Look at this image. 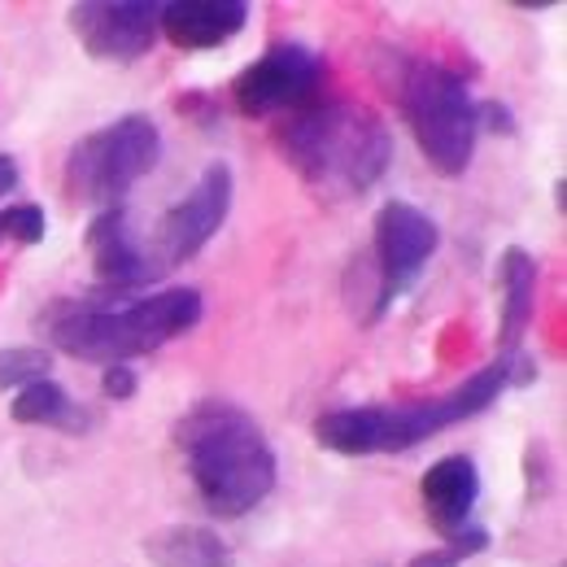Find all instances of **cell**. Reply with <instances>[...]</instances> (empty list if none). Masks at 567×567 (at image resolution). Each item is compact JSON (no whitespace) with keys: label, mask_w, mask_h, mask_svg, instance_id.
Here are the masks:
<instances>
[{"label":"cell","mask_w":567,"mask_h":567,"mask_svg":"<svg viewBox=\"0 0 567 567\" xmlns=\"http://www.w3.org/2000/svg\"><path fill=\"white\" fill-rule=\"evenodd\" d=\"M202 315L206 301L197 288H162L136 301H123L118 292H96V297H53L35 315V328L62 354L118 367L193 332Z\"/></svg>","instance_id":"6da1fadb"},{"label":"cell","mask_w":567,"mask_h":567,"mask_svg":"<svg viewBox=\"0 0 567 567\" xmlns=\"http://www.w3.org/2000/svg\"><path fill=\"white\" fill-rule=\"evenodd\" d=\"M175 445L184 454V467L197 485L202 506L218 519H240L262 497H271L280 458L267 436L240 402L202 398L175 420Z\"/></svg>","instance_id":"7a4b0ae2"},{"label":"cell","mask_w":567,"mask_h":567,"mask_svg":"<svg viewBox=\"0 0 567 567\" xmlns=\"http://www.w3.org/2000/svg\"><path fill=\"white\" fill-rule=\"evenodd\" d=\"M533 362L524 354H497L489 367H481L476 375H467L458 389L441 393V398H424V402H380V406H341L315 420V441L332 454L346 458H362V454H402L424 445L427 436L445 432L454 424H467L476 415H485L497 398L528 380Z\"/></svg>","instance_id":"3957f363"},{"label":"cell","mask_w":567,"mask_h":567,"mask_svg":"<svg viewBox=\"0 0 567 567\" xmlns=\"http://www.w3.org/2000/svg\"><path fill=\"white\" fill-rule=\"evenodd\" d=\"M276 148L297 179L328 202H354L371 193L393 162L389 127L354 101H315L288 114L276 132Z\"/></svg>","instance_id":"277c9868"},{"label":"cell","mask_w":567,"mask_h":567,"mask_svg":"<svg viewBox=\"0 0 567 567\" xmlns=\"http://www.w3.org/2000/svg\"><path fill=\"white\" fill-rule=\"evenodd\" d=\"M375 74L398 101L427 166L445 179H458L472 166V153L481 141V105L467 79L450 71L445 62L415 53H384L375 62Z\"/></svg>","instance_id":"5b68a950"},{"label":"cell","mask_w":567,"mask_h":567,"mask_svg":"<svg viewBox=\"0 0 567 567\" xmlns=\"http://www.w3.org/2000/svg\"><path fill=\"white\" fill-rule=\"evenodd\" d=\"M162 162V132L148 114H123L83 141H74L66 157V193L83 206H123V197L153 175Z\"/></svg>","instance_id":"8992f818"},{"label":"cell","mask_w":567,"mask_h":567,"mask_svg":"<svg viewBox=\"0 0 567 567\" xmlns=\"http://www.w3.org/2000/svg\"><path fill=\"white\" fill-rule=\"evenodd\" d=\"M436 245H441V231L420 206L384 202L375 214V240H371L375 288H371V310L362 319H380L411 284L420 280L427 258L436 254Z\"/></svg>","instance_id":"52a82bcc"},{"label":"cell","mask_w":567,"mask_h":567,"mask_svg":"<svg viewBox=\"0 0 567 567\" xmlns=\"http://www.w3.org/2000/svg\"><path fill=\"white\" fill-rule=\"evenodd\" d=\"M319 87H323V58L297 40H280L236 74L231 105L245 118L297 114L319 101Z\"/></svg>","instance_id":"ba28073f"},{"label":"cell","mask_w":567,"mask_h":567,"mask_svg":"<svg viewBox=\"0 0 567 567\" xmlns=\"http://www.w3.org/2000/svg\"><path fill=\"white\" fill-rule=\"evenodd\" d=\"M231 210V171L223 162L206 166V175L162 214L157 231H153V267L166 271V267H184L193 262L223 227V218Z\"/></svg>","instance_id":"9c48e42d"},{"label":"cell","mask_w":567,"mask_h":567,"mask_svg":"<svg viewBox=\"0 0 567 567\" xmlns=\"http://www.w3.org/2000/svg\"><path fill=\"white\" fill-rule=\"evenodd\" d=\"M157 9L153 0H79L71 4V31L83 53L96 62H141L157 40Z\"/></svg>","instance_id":"30bf717a"},{"label":"cell","mask_w":567,"mask_h":567,"mask_svg":"<svg viewBox=\"0 0 567 567\" xmlns=\"http://www.w3.org/2000/svg\"><path fill=\"white\" fill-rule=\"evenodd\" d=\"M87 254H92L96 280L105 284V288H114V292L157 280V267L148 258V245H141V236L132 231V218H127L123 206L101 210L87 223Z\"/></svg>","instance_id":"8fae6325"},{"label":"cell","mask_w":567,"mask_h":567,"mask_svg":"<svg viewBox=\"0 0 567 567\" xmlns=\"http://www.w3.org/2000/svg\"><path fill=\"white\" fill-rule=\"evenodd\" d=\"M249 22L245 0H171L157 9V31L184 53H210L236 40Z\"/></svg>","instance_id":"7c38bea8"},{"label":"cell","mask_w":567,"mask_h":567,"mask_svg":"<svg viewBox=\"0 0 567 567\" xmlns=\"http://www.w3.org/2000/svg\"><path fill=\"white\" fill-rule=\"evenodd\" d=\"M420 497H424L427 524L441 537H454L458 528L472 524V511L481 502V467L467 454H445L424 472Z\"/></svg>","instance_id":"4fadbf2b"},{"label":"cell","mask_w":567,"mask_h":567,"mask_svg":"<svg viewBox=\"0 0 567 567\" xmlns=\"http://www.w3.org/2000/svg\"><path fill=\"white\" fill-rule=\"evenodd\" d=\"M537 258L519 245L502 254V319H497V354H519V341L537 315Z\"/></svg>","instance_id":"5bb4252c"},{"label":"cell","mask_w":567,"mask_h":567,"mask_svg":"<svg viewBox=\"0 0 567 567\" xmlns=\"http://www.w3.org/2000/svg\"><path fill=\"white\" fill-rule=\"evenodd\" d=\"M144 555L153 567H231L227 542L202 524H171L144 537Z\"/></svg>","instance_id":"9a60e30c"},{"label":"cell","mask_w":567,"mask_h":567,"mask_svg":"<svg viewBox=\"0 0 567 567\" xmlns=\"http://www.w3.org/2000/svg\"><path fill=\"white\" fill-rule=\"evenodd\" d=\"M9 420L27 427H58V432H71V436L92 427V415L74 402L53 375H44V380L18 389V398L9 402Z\"/></svg>","instance_id":"2e32d148"},{"label":"cell","mask_w":567,"mask_h":567,"mask_svg":"<svg viewBox=\"0 0 567 567\" xmlns=\"http://www.w3.org/2000/svg\"><path fill=\"white\" fill-rule=\"evenodd\" d=\"M53 367V354L40 346H9L0 350V393H18L35 380H44Z\"/></svg>","instance_id":"e0dca14e"},{"label":"cell","mask_w":567,"mask_h":567,"mask_svg":"<svg viewBox=\"0 0 567 567\" xmlns=\"http://www.w3.org/2000/svg\"><path fill=\"white\" fill-rule=\"evenodd\" d=\"M0 231L18 245H40L44 240V210L40 206H13V210L0 214Z\"/></svg>","instance_id":"ac0fdd59"},{"label":"cell","mask_w":567,"mask_h":567,"mask_svg":"<svg viewBox=\"0 0 567 567\" xmlns=\"http://www.w3.org/2000/svg\"><path fill=\"white\" fill-rule=\"evenodd\" d=\"M136 389H141V375H136L132 362H118V367H105V371H101V393H105L110 402H132Z\"/></svg>","instance_id":"d6986e66"},{"label":"cell","mask_w":567,"mask_h":567,"mask_svg":"<svg viewBox=\"0 0 567 567\" xmlns=\"http://www.w3.org/2000/svg\"><path fill=\"white\" fill-rule=\"evenodd\" d=\"M450 546L445 550H454L458 559H472V555H481V550H489V528H481V524H467V528H458L454 537H445Z\"/></svg>","instance_id":"ffe728a7"},{"label":"cell","mask_w":567,"mask_h":567,"mask_svg":"<svg viewBox=\"0 0 567 567\" xmlns=\"http://www.w3.org/2000/svg\"><path fill=\"white\" fill-rule=\"evenodd\" d=\"M485 123H489L494 132H511V127H515V123H511V110H506L502 101H485V105H481V127H485Z\"/></svg>","instance_id":"44dd1931"},{"label":"cell","mask_w":567,"mask_h":567,"mask_svg":"<svg viewBox=\"0 0 567 567\" xmlns=\"http://www.w3.org/2000/svg\"><path fill=\"white\" fill-rule=\"evenodd\" d=\"M463 559L454 555V550H445V546H436V550H424V555H415L406 567H458Z\"/></svg>","instance_id":"7402d4cb"},{"label":"cell","mask_w":567,"mask_h":567,"mask_svg":"<svg viewBox=\"0 0 567 567\" xmlns=\"http://www.w3.org/2000/svg\"><path fill=\"white\" fill-rule=\"evenodd\" d=\"M18 188V162L9 153H0V197H9Z\"/></svg>","instance_id":"603a6c76"},{"label":"cell","mask_w":567,"mask_h":567,"mask_svg":"<svg viewBox=\"0 0 567 567\" xmlns=\"http://www.w3.org/2000/svg\"><path fill=\"white\" fill-rule=\"evenodd\" d=\"M0 240H4V231H0Z\"/></svg>","instance_id":"cb8c5ba5"}]
</instances>
